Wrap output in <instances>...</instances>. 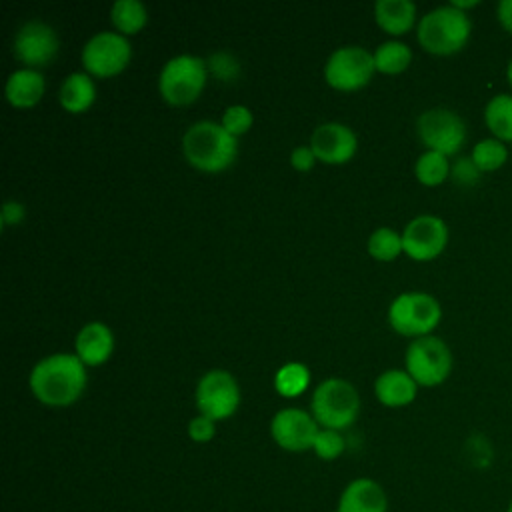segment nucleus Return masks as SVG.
Instances as JSON below:
<instances>
[{"label":"nucleus","mask_w":512,"mask_h":512,"mask_svg":"<svg viewBox=\"0 0 512 512\" xmlns=\"http://www.w3.org/2000/svg\"><path fill=\"white\" fill-rule=\"evenodd\" d=\"M374 16L388 34H404L416 22V4L412 0H376Z\"/></svg>","instance_id":"nucleus-20"},{"label":"nucleus","mask_w":512,"mask_h":512,"mask_svg":"<svg viewBox=\"0 0 512 512\" xmlns=\"http://www.w3.org/2000/svg\"><path fill=\"white\" fill-rule=\"evenodd\" d=\"M88 382L86 364L76 352H54L34 364L28 376L32 394L48 406L76 402Z\"/></svg>","instance_id":"nucleus-1"},{"label":"nucleus","mask_w":512,"mask_h":512,"mask_svg":"<svg viewBox=\"0 0 512 512\" xmlns=\"http://www.w3.org/2000/svg\"><path fill=\"white\" fill-rule=\"evenodd\" d=\"M506 512H512V500L508 502V506H506Z\"/></svg>","instance_id":"nucleus-39"},{"label":"nucleus","mask_w":512,"mask_h":512,"mask_svg":"<svg viewBox=\"0 0 512 512\" xmlns=\"http://www.w3.org/2000/svg\"><path fill=\"white\" fill-rule=\"evenodd\" d=\"M388 498L384 488L372 478L352 480L338 502V512H386Z\"/></svg>","instance_id":"nucleus-17"},{"label":"nucleus","mask_w":512,"mask_h":512,"mask_svg":"<svg viewBox=\"0 0 512 512\" xmlns=\"http://www.w3.org/2000/svg\"><path fill=\"white\" fill-rule=\"evenodd\" d=\"M206 66H208V72H212L220 80H234L240 72V62L230 52H224V50L212 52L206 60Z\"/></svg>","instance_id":"nucleus-30"},{"label":"nucleus","mask_w":512,"mask_h":512,"mask_svg":"<svg viewBox=\"0 0 512 512\" xmlns=\"http://www.w3.org/2000/svg\"><path fill=\"white\" fill-rule=\"evenodd\" d=\"M372 54H374L376 70L386 72V74H398V72L406 70L412 60V50L402 40H386V42L378 44Z\"/></svg>","instance_id":"nucleus-23"},{"label":"nucleus","mask_w":512,"mask_h":512,"mask_svg":"<svg viewBox=\"0 0 512 512\" xmlns=\"http://www.w3.org/2000/svg\"><path fill=\"white\" fill-rule=\"evenodd\" d=\"M472 34L470 16L452 4L428 10L416 26V36L426 52L450 56L460 52Z\"/></svg>","instance_id":"nucleus-3"},{"label":"nucleus","mask_w":512,"mask_h":512,"mask_svg":"<svg viewBox=\"0 0 512 512\" xmlns=\"http://www.w3.org/2000/svg\"><path fill=\"white\" fill-rule=\"evenodd\" d=\"M472 160L480 168V172H496L508 160V148L504 142L496 138H482L472 148Z\"/></svg>","instance_id":"nucleus-27"},{"label":"nucleus","mask_w":512,"mask_h":512,"mask_svg":"<svg viewBox=\"0 0 512 512\" xmlns=\"http://www.w3.org/2000/svg\"><path fill=\"white\" fill-rule=\"evenodd\" d=\"M318 158H316V154H314V150H312V146L308 144H300V146H296L292 152H290V164L296 168V170H308V168H312V164L316 162Z\"/></svg>","instance_id":"nucleus-34"},{"label":"nucleus","mask_w":512,"mask_h":512,"mask_svg":"<svg viewBox=\"0 0 512 512\" xmlns=\"http://www.w3.org/2000/svg\"><path fill=\"white\" fill-rule=\"evenodd\" d=\"M496 18L500 26L512 34V0H500L496 6Z\"/></svg>","instance_id":"nucleus-36"},{"label":"nucleus","mask_w":512,"mask_h":512,"mask_svg":"<svg viewBox=\"0 0 512 512\" xmlns=\"http://www.w3.org/2000/svg\"><path fill=\"white\" fill-rule=\"evenodd\" d=\"M404 364L418 386H438L452 370V352L438 336H418L408 344Z\"/></svg>","instance_id":"nucleus-7"},{"label":"nucleus","mask_w":512,"mask_h":512,"mask_svg":"<svg viewBox=\"0 0 512 512\" xmlns=\"http://www.w3.org/2000/svg\"><path fill=\"white\" fill-rule=\"evenodd\" d=\"M58 34L56 30L38 18L26 20L14 34L12 50L20 62L28 68L48 64L58 52Z\"/></svg>","instance_id":"nucleus-13"},{"label":"nucleus","mask_w":512,"mask_h":512,"mask_svg":"<svg viewBox=\"0 0 512 512\" xmlns=\"http://www.w3.org/2000/svg\"><path fill=\"white\" fill-rule=\"evenodd\" d=\"M112 350H114V334L100 320H92L84 324L74 338V352L86 366H98L106 362Z\"/></svg>","instance_id":"nucleus-16"},{"label":"nucleus","mask_w":512,"mask_h":512,"mask_svg":"<svg viewBox=\"0 0 512 512\" xmlns=\"http://www.w3.org/2000/svg\"><path fill=\"white\" fill-rule=\"evenodd\" d=\"M310 408L318 424L324 428L340 430L356 420L360 410V396L352 382L332 376L314 388Z\"/></svg>","instance_id":"nucleus-4"},{"label":"nucleus","mask_w":512,"mask_h":512,"mask_svg":"<svg viewBox=\"0 0 512 512\" xmlns=\"http://www.w3.org/2000/svg\"><path fill=\"white\" fill-rule=\"evenodd\" d=\"M448 244V226L440 216L418 214L402 230L404 252L414 260H432Z\"/></svg>","instance_id":"nucleus-12"},{"label":"nucleus","mask_w":512,"mask_h":512,"mask_svg":"<svg viewBox=\"0 0 512 512\" xmlns=\"http://www.w3.org/2000/svg\"><path fill=\"white\" fill-rule=\"evenodd\" d=\"M24 214H26V208L22 202L18 200H6L2 204V212H0V218H2V226H14V224H20L24 220Z\"/></svg>","instance_id":"nucleus-35"},{"label":"nucleus","mask_w":512,"mask_h":512,"mask_svg":"<svg viewBox=\"0 0 512 512\" xmlns=\"http://www.w3.org/2000/svg\"><path fill=\"white\" fill-rule=\"evenodd\" d=\"M270 432L276 444L290 452H302L314 446L320 432L318 422L302 408H282L270 422Z\"/></svg>","instance_id":"nucleus-14"},{"label":"nucleus","mask_w":512,"mask_h":512,"mask_svg":"<svg viewBox=\"0 0 512 512\" xmlns=\"http://www.w3.org/2000/svg\"><path fill=\"white\" fill-rule=\"evenodd\" d=\"M196 406L200 414L216 420L228 418L240 404V388L236 378L222 368H214L202 374L196 384Z\"/></svg>","instance_id":"nucleus-11"},{"label":"nucleus","mask_w":512,"mask_h":512,"mask_svg":"<svg viewBox=\"0 0 512 512\" xmlns=\"http://www.w3.org/2000/svg\"><path fill=\"white\" fill-rule=\"evenodd\" d=\"M374 392L384 406L396 408V406H406L416 398L418 384L406 370L390 368L378 374L374 382Z\"/></svg>","instance_id":"nucleus-18"},{"label":"nucleus","mask_w":512,"mask_h":512,"mask_svg":"<svg viewBox=\"0 0 512 512\" xmlns=\"http://www.w3.org/2000/svg\"><path fill=\"white\" fill-rule=\"evenodd\" d=\"M376 70L374 54L358 44H346L336 48L326 64L324 78L338 90H356L364 86Z\"/></svg>","instance_id":"nucleus-9"},{"label":"nucleus","mask_w":512,"mask_h":512,"mask_svg":"<svg viewBox=\"0 0 512 512\" xmlns=\"http://www.w3.org/2000/svg\"><path fill=\"white\" fill-rule=\"evenodd\" d=\"M132 56V44L122 32L100 30L82 46V64L94 76H112L126 68Z\"/></svg>","instance_id":"nucleus-10"},{"label":"nucleus","mask_w":512,"mask_h":512,"mask_svg":"<svg viewBox=\"0 0 512 512\" xmlns=\"http://www.w3.org/2000/svg\"><path fill=\"white\" fill-rule=\"evenodd\" d=\"M310 146L318 160L326 164H342L354 156L358 138L356 132L342 122H324L314 128Z\"/></svg>","instance_id":"nucleus-15"},{"label":"nucleus","mask_w":512,"mask_h":512,"mask_svg":"<svg viewBox=\"0 0 512 512\" xmlns=\"http://www.w3.org/2000/svg\"><path fill=\"white\" fill-rule=\"evenodd\" d=\"M506 78H508V84L512 88V58L508 60V66H506Z\"/></svg>","instance_id":"nucleus-38"},{"label":"nucleus","mask_w":512,"mask_h":512,"mask_svg":"<svg viewBox=\"0 0 512 512\" xmlns=\"http://www.w3.org/2000/svg\"><path fill=\"white\" fill-rule=\"evenodd\" d=\"M6 98L10 104L18 108H26L36 104L44 94V74L36 68H16L6 78L4 86Z\"/></svg>","instance_id":"nucleus-19"},{"label":"nucleus","mask_w":512,"mask_h":512,"mask_svg":"<svg viewBox=\"0 0 512 512\" xmlns=\"http://www.w3.org/2000/svg\"><path fill=\"white\" fill-rule=\"evenodd\" d=\"M206 60L196 54H176L164 62L158 74V90L170 104H188L206 84Z\"/></svg>","instance_id":"nucleus-5"},{"label":"nucleus","mask_w":512,"mask_h":512,"mask_svg":"<svg viewBox=\"0 0 512 512\" xmlns=\"http://www.w3.org/2000/svg\"><path fill=\"white\" fill-rule=\"evenodd\" d=\"M402 250V234H398L394 228L380 226L368 238V252L376 260H394Z\"/></svg>","instance_id":"nucleus-28"},{"label":"nucleus","mask_w":512,"mask_h":512,"mask_svg":"<svg viewBox=\"0 0 512 512\" xmlns=\"http://www.w3.org/2000/svg\"><path fill=\"white\" fill-rule=\"evenodd\" d=\"M416 132L426 150L444 156L456 154L466 142V124L462 116L444 106L424 110L416 118Z\"/></svg>","instance_id":"nucleus-8"},{"label":"nucleus","mask_w":512,"mask_h":512,"mask_svg":"<svg viewBox=\"0 0 512 512\" xmlns=\"http://www.w3.org/2000/svg\"><path fill=\"white\" fill-rule=\"evenodd\" d=\"M252 112L248 106L244 104H232L224 110L222 114V126L232 134V136H238V134H244L250 126H252Z\"/></svg>","instance_id":"nucleus-31"},{"label":"nucleus","mask_w":512,"mask_h":512,"mask_svg":"<svg viewBox=\"0 0 512 512\" xmlns=\"http://www.w3.org/2000/svg\"><path fill=\"white\" fill-rule=\"evenodd\" d=\"M414 174H416L418 182L424 184V186L442 184L450 176L448 156H444L440 152H434V150L422 152L418 156L416 164H414Z\"/></svg>","instance_id":"nucleus-25"},{"label":"nucleus","mask_w":512,"mask_h":512,"mask_svg":"<svg viewBox=\"0 0 512 512\" xmlns=\"http://www.w3.org/2000/svg\"><path fill=\"white\" fill-rule=\"evenodd\" d=\"M182 150L192 166L206 172H218L234 162L238 140L222 126V122L198 120L186 128Z\"/></svg>","instance_id":"nucleus-2"},{"label":"nucleus","mask_w":512,"mask_h":512,"mask_svg":"<svg viewBox=\"0 0 512 512\" xmlns=\"http://www.w3.org/2000/svg\"><path fill=\"white\" fill-rule=\"evenodd\" d=\"M214 432H216V426H214V420L200 414V416H194L190 422H188V436L194 440V442H208L214 438Z\"/></svg>","instance_id":"nucleus-33"},{"label":"nucleus","mask_w":512,"mask_h":512,"mask_svg":"<svg viewBox=\"0 0 512 512\" xmlns=\"http://www.w3.org/2000/svg\"><path fill=\"white\" fill-rule=\"evenodd\" d=\"M484 122L492 138L504 144L512 142V94L502 92L492 96L484 106Z\"/></svg>","instance_id":"nucleus-22"},{"label":"nucleus","mask_w":512,"mask_h":512,"mask_svg":"<svg viewBox=\"0 0 512 512\" xmlns=\"http://www.w3.org/2000/svg\"><path fill=\"white\" fill-rule=\"evenodd\" d=\"M310 382V370L302 362H286L274 374V388L282 396H298Z\"/></svg>","instance_id":"nucleus-26"},{"label":"nucleus","mask_w":512,"mask_h":512,"mask_svg":"<svg viewBox=\"0 0 512 512\" xmlns=\"http://www.w3.org/2000/svg\"><path fill=\"white\" fill-rule=\"evenodd\" d=\"M344 438L338 430L332 428H322L314 440V452L322 460H334L344 452Z\"/></svg>","instance_id":"nucleus-29"},{"label":"nucleus","mask_w":512,"mask_h":512,"mask_svg":"<svg viewBox=\"0 0 512 512\" xmlns=\"http://www.w3.org/2000/svg\"><path fill=\"white\" fill-rule=\"evenodd\" d=\"M440 318L442 306L428 292H402L388 306L390 326L404 336H428Z\"/></svg>","instance_id":"nucleus-6"},{"label":"nucleus","mask_w":512,"mask_h":512,"mask_svg":"<svg viewBox=\"0 0 512 512\" xmlns=\"http://www.w3.org/2000/svg\"><path fill=\"white\" fill-rule=\"evenodd\" d=\"M450 4H452V6H456L458 10L466 12V8H474V6H478V0H452Z\"/></svg>","instance_id":"nucleus-37"},{"label":"nucleus","mask_w":512,"mask_h":512,"mask_svg":"<svg viewBox=\"0 0 512 512\" xmlns=\"http://www.w3.org/2000/svg\"><path fill=\"white\" fill-rule=\"evenodd\" d=\"M96 98V84L88 72H72L58 90V100L68 112L86 110Z\"/></svg>","instance_id":"nucleus-21"},{"label":"nucleus","mask_w":512,"mask_h":512,"mask_svg":"<svg viewBox=\"0 0 512 512\" xmlns=\"http://www.w3.org/2000/svg\"><path fill=\"white\" fill-rule=\"evenodd\" d=\"M110 18L114 26L126 36L138 32L146 24L148 12L140 0H116L110 8Z\"/></svg>","instance_id":"nucleus-24"},{"label":"nucleus","mask_w":512,"mask_h":512,"mask_svg":"<svg viewBox=\"0 0 512 512\" xmlns=\"http://www.w3.org/2000/svg\"><path fill=\"white\" fill-rule=\"evenodd\" d=\"M480 168L472 160V156H458L454 162H450V178L458 186H474L480 182Z\"/></svg>","instance_id":"nucleus-32"}]
</instances>
